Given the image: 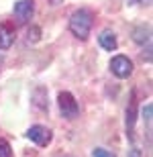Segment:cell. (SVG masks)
Wrapping results in <instances>:
<instances>
[{"instance_id":"6da1fadb","label":"cell","mask_w":153,"mask_h":157,"mask_svg":"<svg viewBox=\"0 0 153 157\" xmlns=\"http://www.w3.org/2000/svg\"><path fill=\"white\" fill-rule=\"evenodd\" d=\"M70 31L78 39L86 41L90 37V31H92V14L88 10H84V8L76 10L70 17Z\"/></svg>"},{"instance_id":"7a4b0ae2","label":"cell","mask_w":153,"mask_h":157,"mask_svg":"<svg viewBox=\"0 0 153 157\" xmlns=\"http://www.w3.org/2000/svg\"><path fill=\"white\" fill-rule=\"evenodd\" d=\"M57 104H59V110H61L63 118H67V121H74L80 114V106H78V102H76L71 92H59Z\"/></svg>"},{"instance_id":"3957f363","label":"cell","mask_w":153,"mask_h":157,"mask_svg":"<svg viewBox=\"0 0 153 157\" xmlns=\"http://www.w3.org/2000/svg\"><path fill=\"white\" fill-rule=\"evenodd\" d=\"M110 71L114 74L117 78L124 80L133 74V61H131L127 55H114L110 59Z\"/></svg>"},{"instance_id":"277c9868","label":"cell","mask_w":153,"mask_h":157,"mask_svg":"<svg viewBox=\"0 0 153 157\" xmlns=\"http://www.w3.org/2000/svg\"><path fill=\"white\" fill-rule=\"evenodd\" d=\"M27 137H29L35 145L39 147H47L53 139V133L49 131L47 127H43V124H33V127L27 131Z\"/></svg>"},{"instance_id":"5b68a950","label":"cell","mask_w":153,"mask_h":157,"mask_svg":"<svg viewBox=\"0 0 153 157\" xmlns=\"http://www.w3.org/2000/svg\"><path fill=\"white\" fill-rule=\"evenodd\" d=\"M12 12H14L17 23L18 25H25V23H29V18L33 17V12H35V4H33V0H18L17 4H14V8H12Z\"/></svg>"},{"instance_id":"8992f818","label":"cell","mask_w":153,"mask_h":157,"mask_svg":"<svg viewBox=\"0 0 153 157\" xmlns=\"http://www.w3.org/2000/svg\"><path fill=\"white\" fill-rule=\"evenodd\" d=\"M98 43H100V47L102 49H106V51H114L117 49V37H114V33L112 31H102L100 35H98Z\"/></svg>"},{"instance_id":"52a82bcc","label":"cell","mask_w":153,"mask_h":157,"mask_svg":"<svg viewBox=\"0 0 153 157\" xmlns=\"http://www.w3.org/2000/svg\"><path fill=\"white\" fill-rule=\"evenodd\" d=\"M33 104L39 106L41 110H47V108H49V102H47V90H45L43 86H39L35 92H33Z\"/></svg>"},{"instance_id":"ba28073f","label":"cell","mask_w":153,"mask_h":157,"mask_svg":"<svg viewBox=\"0 0 153 157\" xmlns=\"http://www.w3.org/2000/svg\"><path fill=\"white\" fill-rule=\"evenodd\" d=\"M135 121H137V108H135V96L131 98V104L127 108V135L133 133L135 128Z\"/></svg>"},{"instance_id":"9c48e42d","label":"cell","mask_w":153,"mask_h":157,"mask_svg":"<svg viewBox=\"0 0 153 157\" xmlns=\"http://www.w3.org/2000/svg\"><path fill=\"white\" fill-rule=\"evenodd\" d=\"M14 41V33L8 27H0V49H8Z\"/></svg>"},{"instance_id":"30bf717a","label":"cell","mask_w":153,"mask_h":157,"mask_svg":"<svg viewBox=\"0 0 153 157\" xmlns=\"http://www.w3.org/2000/svg\"><path fill=\"white\" fill-rule=\"evenodd\" d=\"M133 39L139 43V45H143V43H149V27H137L135 31H133Z\"/></svg>"},{"instance_id":"8fae6325","label":"cell","mask_w":153,"mask_h":157,"mask_svg":"<svg viewBox=\"0 0 153 157\" xmlns=\"http://www.w3.org/2000/svg\"><path fill=\"white\" fill-rule=\"evenodd\" d=\"M39 39H41V29H39V27H31V29L27 31V41H29V43H37Z\"/></svg>"},{"instance_id":"7c38bea8","label":"cell","mask_w":153,"mask_h":157,"mask_svg":"<svg viewBox=\"0 0 153 157\" xmlns=\"http://www.w3.org/2000/svg\"><path fill=\"white\" fill-rule=\"evenodd\" d=\"M0 157H12V149L4 139H0Z\"/></svg>"},{"instance_id":"4fadbf2b","label":"cell","mask_w":153,"mask_h":157,"mask_svg":"<svg viewBox=\"0 0 153 157\" xmlns=\"http://www.w3.org/2000/svg\"><path fill=\"white\" fill-rule=\"evenodd\" d=\"M151 112H153V106L145 104V108H143V118H145V122H147L149 127H151Z\"/></svg>"},{"instance_id":"5bb4252c","label":"cell","mask_w":153,"mask_h":157,"mask_svg":"<svg viewBox=\"0 0 153 157\" xmlns=\"http://www.w3.org/2000/svg\"><path fill=\"white\" fill-rule=\"evenodd\" d=\"M92 157H114V155H112L110 151H106V149H102V147H98V149H94Z\"/></svg>"},{"instance_id":"9a60e30c","label":"cell","mask_w":153,"mask_h":157,"mask_svg":"<svg viewBox=\"0 0 153 157\" xmlns=\"http://www.w3.org/2000/svg\"><path fill=\"white\" fill-rule=\"evenodd\" d=\"M127 157H141V149H137V147H131L129 149V155Z\"/></svg>"},{"instance_id":"2e32d148","label":"cell","mask_w":153,"mask_h":157,"mask_svg":"<svg viewBox=\"0 0 153 157\" xmlns=\"http://www.w3.org/2000/svg\"><path fill=\"white\" fill-rule=\"evenodd\" d=\"M63 0H49V4H53V6H57V4H61Z\"/></svg>"},{"instance_id":"e0dca14e","label":"cell","mask_w":153,"mask_h":157,"mask_svg":"<svg viewBox=\"0 0 153 157\" xmlns=\"http://www.w3.org/2000/svg\"><path fill=\"white\" fill-rule=\"evenodd\" d=\"M0 65H2V55H0Z\"/></svg>"}]
</instances>
